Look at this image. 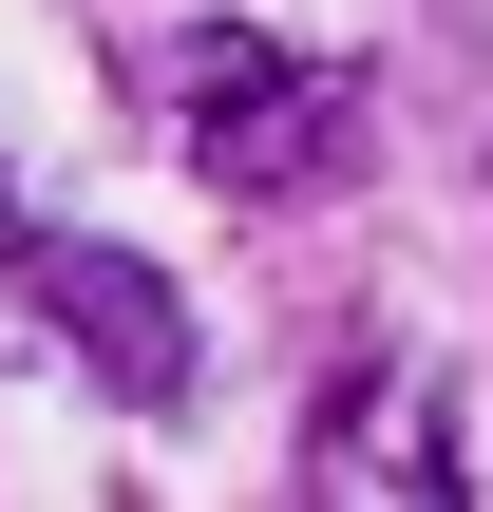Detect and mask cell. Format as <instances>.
<instances>
[{
	"label": "cell",
	"mask_w": 493,
	"mask_h": 512,
	"mask_svg": "<svg viewBox=\"0 0 493 512\" xmlns=\"http://www.w3.org/2000/svg\"><path fill=\"white\" fill-rule=\"evenodd\" d=\"M171 133H190V171L228 209H304V190L361 171V76L342 57H285L247 19H190L171 38Z\"/></svg>",
	"instance_id": "cell-1"
},
{
	"label": "cell",
	"mask_w": 493,
	"mask_h": 512,
	"mask_svg": "<svg viewBox=\"0 0 493 512\" xmlns=\"http://www.w3.org/2000/svg\"><path fill=\"white\" fill-rule=\"evenodd\" d=\"M304 494L323 512H456V399H437V361H342L323 380V418H304Z\"/></svg>",
	"instance_id": "cell-2"
},
{
	"label": "cell",
	"mask_w": 493,
	"mask_h": 512,
	"mask_svg": "<svg viewBox=\"0 0 493 512\" xmlns=\"http://www.w3.org/2000/svg\"><path fill=\"white\" fill-rule=\"evenodd\" d=\"M19 266H38V209H19V171H0V285H19Z\"/></svg>",
	"instance_id": "cell-4"
},
{
	"label": "cell",
	"mask_w": 493,
	"mask_h": 512,
	"mask_svg": "<svg viewBox=\"0 0 493 512\" xmlns=\"http://www.w3.org/2000/svg\"><path fill=\"white\" fill-rule=\"evenodd\" d=\"M19 285L57 304L76 380H114L133 418H171V399H190V304H171V266H133V247H57V228H38V266H19Z\"/></svg>",
	"instance_id": "cell-3"
}]
</instances>
